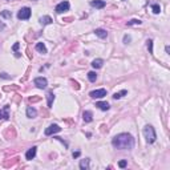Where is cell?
Instances as JSON below:
<instances>
[{"mask_svg":"<svg viewBox=\"0 0 170 170\" xmlns=\"http://www.w3.org/2000/svg\"><path fill=\"white\" fill-rule=\"evenodd\" d=\"M19 47H20V44H19V42H16V44L13 45V50H17V49H19Z\"/></svg>","mask_w":170,"mask_h":170,"instance_id":"cell-30","label":"cell"},{"mask_svg":"<svg viewBox=\"0 0 170 170\" xmlns=\"http://www.w3.org/2000/svg\"><path fill=\"white\" fill-rule=\"evenodd\" d=\"M79 156H80V151H74V153H73V157H74V158H77Z\"/></svg>","mask_w":170,"mask_h":170,"instance_id":"cell-31","label":"cell"},{"mask_svg":"<svg viewBox=\"0 0 170 170\" xmlns=\"http://www.w3.org/2000/svg\"><path fill=\"white\" fill-rule=\"evenodd\" d=\"M82 118H84L85 122H92L93 121V114L90 110H85L84 113H82Z\"/></svg>","mask_w":170,"mask_h":170,"instance_id":"cell-12","label":"cell"},{"mask_svg":"<svg viewBox=\"0 0 170 170\" xmlns=\"http://www.w3.org/2000/svg\"><path fill=\"white\" fill-rule=\"evenodd\" d=\"M94 33H96V36L101 37V39H105V37L108 36V32H106L105 29H102V28H97L94 31Z\"/></svg>","mask_w":170,"mask_h":170,"instance_id":"cell-13","label":"cell"},{"mask_svg":"<svg viewBox=\"0 0 170 170\" xmlns=\"http://www.w3.org/2000/svg\"><path fill=\"white\" fill-rule=\"evenodd\" d=\"M36 50L40 53H42V55H45L47 53V48H45L44 42H37L36 44Z\"/></svg>","mask_w":170,"mask_h":170,"instance_id":"cell-17","label":"cell"},{"mask_svg":"<svg viewBox=\"0 0 170 170\" xmlns=\"http://www.w3.org/2000/svg\"><path fill=\"white\" fill-rule=\"evenodd\" d=\"M126 90H122V92H118V93H114V94H113V98H114V100H118V98H121L122 97V96H125V94H126Z\"/></svg>","mask_w":170,"mask_h":170,"instance_id":"cell-22","label":"cell"},{"mask_svg":"<svg viewBox=\"0 0 170 170\" xmlns=\"http://www.w3.org/2000/svg\"><path fill=\"white\" fill-rule=\"evenodd\" d=\"M130 41V36H128V35H125V36H124V42H125V44H128V42H129Z\"/></svg>","mask_w":170,"mask_h":170,"instance_id":"cell-26","label":"cell"},{"mask_svg":"<svg viewBox=\"0 0 170 170\" xmlns=\"http://www.w3.org/2000/svg\"><path fill=\"white\" fill-rule=\"evenodd\" d=\"M69 9V1H66V0H64V1L58 3L57 5H56L55 11L57 13H63V12H66V11Z\"/></svg>","mask_w":170,"mask_h":170,"instance_id":"cell-4","label":"cell"},{"mask_svg":"<svg viewBox=\"0 0 170 170\" xmlns=\"http://www.w3.org/2000/svg\"><path fill=\"white\" fill-rule=\"evenodd\" d=\"M58 132H61V128L58 126V125L53 124V125H50L49 128H47V129H45V135H52V134L58 133Z\"/></svg>","mask_w":170,"mask_h":170,"instance_id":"cell-7","label":"cell"},{"mask_svg":"<svg viewBox=\"0 0 170 170\" xmlns=\"http://www.w3.org/2000/svg\"><path fill=\"white\" fill-rule=\"evenodd\" d=\"M148 49H149V52L150 53H153V41H151V40H148Z\"/></svg>","mask_w":170,"mask_h":170,"instance_id":"cell-25","label":"cell"},{"mask_svg":"<svg viewBox=\"0 0 170 170\" xmlns=\"http://www.w3.org/2000/svg\"><path fill=\"white\" fill-rule=\"evenodd\" d=\"M90 5L100 9V8H104V7H105L106 3L104 1V0H92V1H90Z\"/></svg>","mask_w":170,"mask_h":170,"instance_id":"cell-8","label":"cell"},{"mask_svg":"<svg viewBox=\"0 0 170 170\" xmlns=\"http://www.w3.org/2000/svg\"><path fill=\"white\" fill-rule=\"evenodd\" d=\"M80 169L82 170H88L89 169V159H81V162H80Z\"/></svg>","mask_w":170,"mask_h":170,"instance_id":"cell-18","label":"cell"},{"mask_svg":"<svg viewBox=\"0 0 170 170\" xmlns=\"http://www.w3.org/2000/svg\"><path fill=\"white\" fill-rule=\"evenodd\" d=\"M8 109H9V106H8V105H5L3 109H0V118H3V120H8V118H9Z\"/></svg>","mask_w":170,"mask_h":170,"instance_id":"cell-10","label":"cell"},{"mask_svg":"<svg viewBox=\"0 0 170 170\" xmlns=\"http://www.w3.org/2000/svg\"><path fill=\"white\" fill-rule=\"evenodd\" d=\"M112 145L118 150H130L134 146V138L129 133H121L112 140Z\"/></svg>","mask_w":170,"mask_h":170,"instance_id":"cell-1","label":"cell"},{"mask_svg":"<svg viewBox=\"0 0 170 170\" xmlns=\"http://www.w3.org/2000/svg\"><path fill=\"white\" fill-rule=\"evenodd\" d=\"M151 9H153V13H159L161 12V7H159V4H153L151 5Z\"/></svg>","mask_w":170,"mask_h":170,"instance_id":"cell-24","label":"cell"},{"mask_svg":"<svg viewBox=\"0 0 170 170\" xmlns=\"http://www.w3.org/2000/svg\"><path fill=\"white\" fill-rule=\"evenodd\" d=\"M4 28H5V24L3 23V21H0V31H3Z\"/></svg>","mask_w":170,"mask_h":170,"instance_id":"cell-29","label":"cell"},{"mask_svg":"<svg viewBox=\"0 0 170 170\" xmlns=\"http://www.w3.org/2000/svg\"><path fill=\"white\" fill-rule=\"evenodd\" d=\"M0 77H1V79H11V76H8L7 73H1V74H0Z\"/></svg>","mask_w":170,"mask_h":170,"instance_id":"cell-27","label":"cell"},{"mask_svg":"<svg viewBox=\"0 0 170 170\" xmlns=\"http://www.w3.org/2000/svg\"><path fill=\"white\" fill-rule=\"evenodd\" d=\"M88 79H89V81L94 82L96 80H97V73H96V72H89V73H88Z\"/></svg>","mask_w":170,"mask_h":170,"instance_id":"cell-20","label":"cell"},{"mask_svg":"<svg viewBox=\"0 0 170 170\" xmlns=\"http://www.w3.org/2000/svg\"><path fill=\"white\" fill-rule=\"evenodd\" d=\"M96 106H97L98 109H101V110H109V108H110V105H109L108 102H102V101L96 102Z\"/></svg>","mask_w":170,"mask_h":170,"instance_id":"cell-14","label":"cell"},{"mask_svg":"<svg viewBox=\"0 0 170 170\" xmlns=\"http://www.w3.org/2000/svg\"><path fill=\"white\" fill-rule=\"evenodd\" d=\"M0 15L3 16V17H5V19H11L12 17V13H11V11H1V13H0Z\"/></svg>","mask_w":170,"mask_h":170,"instance_id":"cell-23","label":"cell"},{"mask_svg":"<svg viewBox=\"0 0 170 170\" xmlns=\"http://www.w3.org/2000/svg\"><path fill=\"white\" fill-rule=\"evenodd\" d=\"M143 135H145V140L148 143H153L157 138L156 130H154V128L150 126V125H146V126L143 128Z\"/></svg>","mask_w":170,"mask_h":170,"instance_id":"cell-2","label":"cell"},{"mask_svg":"<svg viewBox=\"0 0 170 170\" xmlns=\"http://www.w3.org/2000/svg\"><path fill=\"white\" fill-rule=\"evenodd\" d=\"M102 64H104V60H102V58H96V60L92 61V66H93L94 69L101 68V66H102Z\"/></svg>","mask_w":170,"mask_h":170,"instance_id":"cell-16","label":"cell"},{"mask_svg":"<svg viewBox=\"0 0 170 170\" xmlns=\"http://www.w3.org/2000/svg\"><path fill=\"white\" fill-rule=\"evenodd\" d=\"M31 17V8L24 7L17 12V19L19 20H28Z\"/></svg>","mask_w":170,"mask_h":170,"instance_id":"cell-3","label":"cell"},{"mask_svg":"<svg viewBox=\"0 0 170 170\" xmlns=\"http://www.w3.org/2000/svg\"><path fill=\"white\" fill-rule=\"evenodd\" d=\"M33 82H35V85H36L39 89H45V88H47V85H48L47 79H44V77H36Z\"/></svg>","mask_w":170,"mask_h":170,"instance_id":"cell-6","label":"cell"},{"mask_svg":"<svg viewBox=\"0 0 170 170\" xmlns=\"http://www.w3.org/2000/svg\"><path fill=\"white\" fill-rule=\"evenodd\" d=\"M36 150H37L36 146H32V148L25 153V158L27 159H33L35 156H36Z\"/></svg>","mask_w":170,"mask_h":170,"instance_id":"cell-9","label":"cell"},{"mask_svg":"<svg viewBox=\"0 0 170 170\" xmlns=\"http://www.w3.org/2000/svg\"><path fill=\"white\" fill-rule=\"evenodd\" d=\"M118 166H120V167H125V166H126V161H121V162L118 164Z\"/></svg>","mask_w":170,"mask_h":170,"instance_id":"cell-28","label":"cell"},{"mask_svg":"<svg viewBox=\"0 0 170 170\" xmlns=\"http://www.w3.org/2000/svg\"><path fill=\"white\" fill-rule=\"evenodd\" d=\"M36 116H37L36 109L32 108V106H28V108H27V117H28V118H35Z\"/></svg>","mask_w":170,"mask_h":170,"instance_id":"cell-11","label":"cell"},{"mask_svg":"<svg viewBox=\"0 0 170 170\" xmlns=\"http://www.w3.org/2000/svg\"><path fill=\"white\" fill-rule=\"evenodd\" d=\"M141 23H142V21H141V20H138V19H133V20L128 21V23H126V25H140Z\"/></svg>","mask_w":170,"mask_h":170,"instance_id":"cell-21","label":"cell"},{"mask_svg":"<svg viewBox=\"0 0 170 170\" xmlns=\"http://www.w3.org/2000/svg\"><path fill=\"white\" fill-rule=\"evenodd\" d=\"M39 100H40L39 97H35V98H32V97H31V98H29V101H39Z\"/></svg>","mask_w":170,"mask_h":170,"instance_id":"cell-32","label":"cell"},{"mask_svg":"<svg viewBox=\"0 0 170 170\" xmlns=\"http://www.w3.org/2000/svg\"><path fill=\"white\" fill-rule=\"evenodd\" d=\"M40 23H41L42 25H48V24H52L53 20L50 16H42V17H40Z\"/></svg>","mask_w":170,"mask_h":170,"instance_id":"cell-15","label":"cell"},{"mask_svg":"<svg viewBox=\"0 0 170 170\" xmlns=\"http://www.w3.org/2000/svg\"><path fill=\"white\" fill-rule=\"evenodd\" d=\"M89 96L92 98H102L106 96V89H96V90H92V92L89 93Z\"/></svg>","mask_w":170,"mask_h":170,"instance_id":"cell-5","label":"cell"},{"mask_svg":"<svg viewBox=\"0 0 170 170\" xmlns=\"http://www.w3.org/2000/svg\"><path fill=\"white\" fill-rule=\"evenodd\" d=\"M47 100H48V108H50L53 104V101H55V94H53L52 92H49L47 94Z\"/></svg>","mask_w":170,"mask_h":170,"instance_id":"cell-19","label":"cell"}]
</instances>
